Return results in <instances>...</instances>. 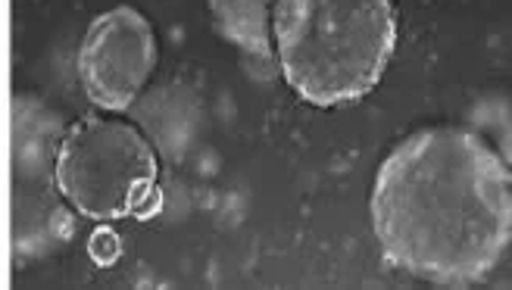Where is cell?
I'll return each instance as SVG.
<instances>
[{
    "label": "cell",
    "instance_id": "277c9868",
    "mask_svg": "<svg viewBox=\"0 0 512 290\" xmlns=\"http://www.w3.org/2000/svg\"><path fill=\"white\" fill-rule=\"evenodd\" d=\"M157 32L144 13L116 7L100 13L79 50V78L88 100L107 113H125L157 69Z\"/></svg>",
    "mask_w": 512,
    "mask_h": 290
},
{
    "label": "cell",
    "instance_id": "7a4b0ae2",
    "mask_svg": "<svg viewBox=\"0 0 512 290\" xmlns=\"http://www.w3.org/2000/svg\"><path fill=\"white\" fill-rule=\"evenodd\" d=\"M400 38L394 0H275L272 54L285 85L316 110L353 107L388 72Z\"/></svg>",
    "mask_w": 512,
    "mask_h": 290
},
{
    "label": "cell",
    "instance_id": "3957f363",
    "mask_svg": "<svg viewBox=\"0 0 512 290\" xmlns=\"http://www.w3.org/2000/svg\"><path fill=\"white\" fill-rule=\"evenodd\" d=\"M54 184L75 213L94 222H150L163 209L160 156L125 119H75L57 144Z\"/></svg>",
    "mask_w": 512,
    "mask_h": 290
},
{
    "label": "cell",
    "instance_id": "5b68a950",
    "mask_svg": "<svg viewBox=\"0 0 512 290\" xmlns=\"http://www.w3.org/2000/svg\"><path fill=\"white\" fill-rule=\"evenodd\" d=\"M275 0H210L216 32L253 57H272Z\"/></svg>",
    "mask_w": 512,
    "mask_h": 290
},
{
    "label": "cell",
    "instance_id": "6da1fadb",
    "mask_svg": "<svg viewBox=\"0 0 512 290\" xmlns=\"http://www.w3.org/2000/svg\"><path fill=\"white\" fill-rule=\"evenodd\" d=\"M369 216L394 269L434 284L484 281L512 237L509 166L469 128L413 131L378 166Z\"/></svg>",
    "mask_w": 512,
    "mask_h": 290
},
{
    "label": "cell",
    "instance_id": "8992f818",
    "mask_svg": "<svg viewBox=\"0 0 512 290\" xmlns=\"http://www.w3.org/2000/svg\"><path fill=\"white\" fill-rule=\"evenodd\" d=\"M122 250H125L122 237H119V231L110 228V225H97V228L91 231V237H88V256H91V262H94L97 269H110V266H116V262L122 259Z\"/></svg>",
    "mask_w": 512,
    "mask_h": 290
}]
</instances>
